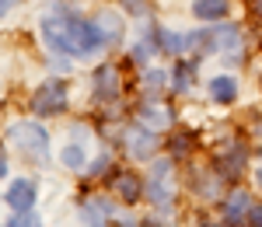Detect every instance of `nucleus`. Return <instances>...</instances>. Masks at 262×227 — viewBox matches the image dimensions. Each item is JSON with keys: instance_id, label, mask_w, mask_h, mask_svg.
<instances>
[{"instance_id": "nucleus-17", "label": "nucleus", "mask_w": 262, "mask_h": 227, "mask_svg": "<svg viewBox=\"0 0 262 227\" xmlns=\"http://www.w3.org/2000/svg\"><path fill=\"white\" fill-rule=\"evenodd\" d=\"M140 123L154 126V129H161V126L171 123V116H164L161 108H154V105H147V108H140Z\"/></svg>"}, {"instance_id": "nucleus-12", "label": "nucleus", "mask_w": 262, "mask_h": 227, "mask_svg": "<svg viewBox=\"0 0 262 227\" xmlns=\"http://www.w3.org/2000/svg\"><path fill=\"white\" fill-rule=\"evenodd\" d=\"M116 192H119L126 203H133V199L143 196V182L137 178V175H119V178H116Z\"/></svg>"}, {"instance_id": "nucleus-24", "label": "nucleus", "mask_w": 262, "mask_h": 227, "mask_svg": "<svg viewBox=\"0 0 262 227\" xmlns=\"http://www.w3.org/2000/svg\"><path fill=\"white\" fill-rule=\"evenodd\" d=\"M4 171H7V154H4V144H0V178H4Z\"/></svg>"}, {"instance_id": "nucleus-21", "label": "nucleus", "mask_w": 262, "mask_h": 227, "mask_svg": "<svg viewBox=\"0 0 262 227\" xmlns=\"http://www.w3.org/2000/svg\"><path fill=\"white\" fill-rule=\"evenodd\" d=\"M248 220H252V227H262V203H259V207L252 203V210H248Z\"/></svg>"}, {"instance_id": "nucleus-5", "label": "nucleus", "mask_w": 262, "mask_h": 227, "mask_svg": "<svg viewBox=\"0 0 262 227\" xmlns=\"http://www.w3.org/2000/svg\"><path fill=\"white\" fill-rule=\"evenodd\" d=\"M91 84H95L91 91H95L98 102H112L119 95V70L112 63H101L98 70H95V77H91Z\"/></svg>"}, {"instance_id": "nucleus-20", "label": "nucleus", "mask_w": 262, "mask_h": 227, "mask_svg": "<svg viewBox=\"0 0 262 227\" xmlns=\"http://www.w3.org/2000/svg\"><path fill=\"white\" fill-rule=\"evenodd\" d=\"M122 7H126L129 14H143V11H147V0H122Z\"/></svg>"}, {"instance_id": "nucleus-26", "label": "nucleus", "mask_w": 262, "mask_h": 227, "mask_svg": "<svg viewBox=\"0 0 262 227\" xmlns=\"http://www.w3.org/2000/svg\"><path fill=\"white\" fill-rule=\"evenodd\" d=\"M255 7H259V11H262V0H255Z\"/></svg>"}, {"instance_id": "nucleus-1", "label": "nucleus", "mask_w": 262, "mask_h": 227, "mask_svg": "<svg viewBox=\"0 0 262 227\" xmlns=\"http://www.w3.org/2000/svg\"><path fill=\"white\" fill-rule=\"evenodd\" d=\"M42 35H46V42L56 53H67V56H88V53H95L101 46H108L98 21L81 18L70 7H56L49 18L42 21Z\"/></svg>"}, {"instance_id": "nucleus-16", "label": "nucleus", "mask_w": 262, "mask_h": 227, "mask_svg": "<svg viewBox=\"0 0 262 227\" xmlns=\"http://www.w3.org/2000/svg\"><path fill=\"white\" fill-rule=\"evenodd\" d=\"M164 81H168L164 70H147V74H143V91H147V95H161Z\"/></svg>"}, {"instance_id": "nucleus-9", "label": "nucleus", "mask_w": 262, "mask_h": 227, "mask_svg": "<svg viewBox=\"0 0 262 227\" xmlns=\"http://www.w3.org/2000/svg\"><path fill=\"white\" fill-rule=\"evenodd\" d=\"M210 98L221 102V105L234 102V98H238V81H234V77H213V81H210Z\"/></svg>"}, {"instance_id": "nucleus-14", "label": "nucleus", "mask_w": 262, "mask_h": 227, "mask_svg": "<svg viewBox=\"0 0 262 227\" xmlns=\"http://www.w3.org/2000/svg\"><path fill=\"white\" fill-rule=\"evenodd\" d=\"M171 84H175V91H189V87H192V63H189V60H179V63H175Z\"/></svg>"}, {"instance_id": "nucleus-13", "label": "nucleus", "mask_w": 262, "mask_h": 227, "mask_svg": "<svg viewBox=\"0 0 262 227\" xmlns=\"http://www.w3.org/2000/svg\"><path fill=\"white\" fill-rule=\"evenodd\" d=\"M101 25V32H105V39L108 42H116V39H122V21L116 18V14H112V11H105V14H98V18H95Z\"/></svg>"}, {"instance_id": "nucleus-19", "label": "nucleus", "mask_w": 262, "mask_h": 227, "mask_svg": "<svg viewBox=\"0 0 262 227\" xmlns=\"http://www.w3.org/2000/svg\"><path fill=\"white\" fill-rule=\"evenodd\" d=\"M4 227H39V220H35V213H18L14 220H7Z\"/></svg>"}, {"instance_id": "nucleus-4", "label": "nucleus", "mask_w": 262, "mask_h": 227, "mask_svg": "<svg viewBox=\"0 0 262 227\" xmlns=\"http://www.w3.org/2000/svg\"><path fill=\"white\" fill-rule=\"evenodd\" d=\"M168 178H171V165H168V161H158V165L150 168L147 182H143L147 199H150L158 210H168V207H171V186H168Z\"/></svg>"}, {"instance_id": "nucleus-10", "label": "nucleus", "mask_w": 262, "mask_h": 227, "mask_svg": "<svg viewBox=\"0 0 262 227\" xmlns=\"http://www.w3.org/2000/svg\"><path fill=\"white\" fill-rule=\"evenodd\" d=\"M206 42H210V49H221L227 53V46H238V28H213V32H206Z\"/></svg>"}, {"instance_id": "nucleus-11", "label": "nucleus", "mask_w": 262, "mask_h": 227, "mask_svg": "<svg viewBox=\"0 0 262 227\" xmlns=\"http://www.w3.org/2000/svg\"><path fill=\"white\" fill-rule=\"evenodd\" d=\"M105 217H108V207L105 203H95V199H88L81 207V220L84 227H105Z\"/></svg>"}, {"instance_id": "nucleus-27", "label": "nucleus", "mask_w": 262, "mask_h": 227, "mask_svg": "<svg viewBox=\"0 0 262 227\" xmlns=\"http://www.w3.org/2000/svg\"><path fill=\"white\" fill-rule=\"evenodd\" d=\"M224 227H227V224H224Z\"/></svg>"}, {"instance_id": "nucleus-15", "label": "nucleus", "mask_w": 262, "mask_h": 227, "mask_svg": "<svg viewBox=\"0 0 262 227\" xmlns=\"http://www.w3.org/2000/svg\"><path fill=\"white\" fill-rule=\"evenodd\" d=\"M245 210H252L248 196H245V192H234V196H231V203H227V224H238Z\"/></svg>"}, {"instance_id": "nucleus-23", "label": "nucleus", "mask_w": 262, "mask_h": 227, "mask_svg": "<svg viewBox=\"0 0 262 227\" xmlns=\"http://www.w3.org/2000/svg\"><path fill=\"white\" fill-rule=\"evenodd\" d=\"M105 168H108V157H98V161H95V165H91V175H101V171H105Z\"/></svg>"}, {"instance_id": "nucleus-2", "label": "nucleus", "mask_w": 262, "mask_h": 227, "mask_svg": "<svg viewBox=\"0 0 262 227\" xmlns=\"http://www.w3.org/2000/svg\"><path fill=\"white\" fill-rule=\"evenodd\" d=\"M7 137L21 147V154L25 157H32V161H46L49 157V140H46V129L35 123H14L7 129Z\"/></svg>"}, {"instance_id": "nucleus-6", "label": "nucleus", "mask_w": 262, "mask_h": 227, "mask_svg": "<svg viewBox=\"0 0 262 227\" xmlns=\"http://www.w3.org/2000/svg\"><path fill=\"white\" fill-rule=\"evenodd\" d=\"M7 207L18 210V213H28L32 210V203H35V182L32 178H18V182H11V189H7Z\"/></svg>"}, {"instance_id": "nucleus-18", "label": "nucleus", "mask_w": 262, "mask_h": 227, "mask_svg": "<svg viewBox=\"0 0 262 227\" xmlns=\"http://www.w3.org/2000/svg\"><path fill=\"white\" fill-rule=\"evenodd\" d=\"M60 161H63L67 168H81V165H84V154H81V147H63Z\"/></svg>"}, {"instance_id": "nucleus-22", "label": "nucleus", "mask_w": 262, "mask_h": 227, "mask_svg": "<svg viewBox=\"0 0 262 227\" xmlns=\"http://www.w3.org/2000/svg\"><path fill=\"white\" fill-rule=\"evenodd\" d=\"M14 7H18V0H0V18H4V14H11Z\"/></svg>"}, {"instance_id": "nucleus-7", "label": "nucleus", "mask_w": 262, "mask_h": 227, "mask_svg": "<svg viewBox=\"0 0 262 227\" xmlns=\"http://www.w3.org/2000/svg\"><path fill=\"white\" fill-rule=\"evenodd\" d=\"M126 147H129L133 161H147V157L158 150V140H154L150 129H129V133H126Z\"/></svg>"}, {"instance_id": "nucleus-8", "label": "nucleus", "mask_w": 262, "mask_h": 227, "mask_svg": "<svg viewBox=\"0 0 262 227\" xmlns=\"http://www.w3.org/2000/svg\"><path fill=\"white\" fill-rule=\"evenodd\" d=\"M231 11V0H192V14L200 21H224Z\"/></svg>"}, {"instance_id": "nucleus-25", "label": "nucleus", "mask_w": 262, "mask_h": 227, "mask_svg": "<svg viewBox=\"0 0 262 227\" xmlns=\"http://www.w3.org/2000/svg\"><path fill=\"white\" fill-rule=\"evenodd\" d=\"M255 182H259V186H262V165L255 168Z\"/></svg>"}, {"instance_id": "nucleus-3", "label": "nucleus", "mask_w": 262, "mask_h": 227, "mask_svg": "<svg viewBox=\"0 0 262 227\" xmlns=\"http://www.w3.org/2000/svg\"><path fill=\"white\" fill-rule=\"evenodd\" d=\"M67 108V84L63 81H46L32 95V112L35 116H56Z\"/></svg>"}]
</instances>
